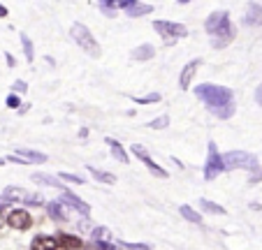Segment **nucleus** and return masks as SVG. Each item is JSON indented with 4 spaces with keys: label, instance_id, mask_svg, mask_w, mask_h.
I'll return each mask as SVG.
<instances>
[{
    "label": "nucleus",
    "instance_id": "obj_5",
    "mask_svg": "<svg viewBox=\"0 0 262 250\" xmlns=\"http://www.w3.org/2000/svg\"><path fill=\"white\" fill-rule=\"evenodd\" d=\"M154 30L160 35V37L167 42V44H174L177 39L188 37V26L177 24V21H165V19H156L154 21Z\"/></svg>",
    "mask_w": 262,
    "mask_h": 250
},
{
    "label": "nucleus",
    "instance_id": "obj_25",
    "mask_svg": "<svg viewBox=\"0 0 262 250\" xmlns=\"http://www.w3.org/2000/svg\"><path fill=\"white\" fill-rule=\"evenodd\" d=\"M179 213H181V216L186 218V220H188V222H195V225H202V220H204V218L200 216L198 211H195L193 206H188V204H183L181 209H179Z\"/></svg>",
    "mask_w": 262,
    "mask_h": 250
},
{
    "label": "nucleus",
    "instance_id": "obj_35",
    "mask_svg": "<svg viewBox=\"0 0 262 250\" xmlns=\"http://www.w3.org/2000/svg\"><path fill=\"white\" fill-rule=\"evenodd\" d=\"M7 162H14V165H30L28 160H24V157H19V155H10V157H5Z\"/></svg>",
    "mask_w": 262,
    "mask_h": 250
},
{
    "label": "nucleus",
    "instance_id": "obj_15",
    "mask_svg": "<svg viewBox=\"0 0 262 250\" xmlns=\"http://www.w3.org/2000/svg\"><path fill=\"white\" fill-rule=\"evenodd\" d=\"M234 37H237V28H234L232 24H230L225 30H221L218 35H213L211 47H213V49H225L228 44H232V39H234Z\"/></svg>",
    "mask_w": 262,
    "mask_h": 250
},
{
    "label": "nucleus",
    "instance_id": "obj_16",
    "mask_svg": "<svg viewBox=\"0 0 262 250\" xmlns=\"http://www.w3.org/2000/svg\"><path fill=\"white\" fill-rule=\"evenodd\" d=\"M47 213H49L51 220H70V206H65L60 199L49 201L47 204Z\"/></svg>",
    "mask_w": 262,
    "mask_h": 250
},
{
    "label": "nucleus",
    "instance_id": "obj_29",
    "mask_svg": "<svg viewBox=\"0 0 262 250\" xmlns=\"http://www.w3.org/2000/svg\"><path fill=\"white\" fill-rule=\"evenodd\" d=\"M58 178H60V181H68V183H77V186H84V183H86L79 174H70V172H60Z\"/></svg>",
    "mask_w": 262,
    "mask_h": 250
},
{
    "label": "nucleus",
    "instance_id": "obj_7",
    "mask_svg": "<svg viewBox=\"0 0 262 250\" xmlns=\"http://www.w3.org/2000/svg\"><path fill=\"white\" fill-rule=\"evenodd\" d=\"M130 153H133L135 157H139V162H144V167H146V169L154 174V176H158V178H167L169 176L167 169H163V167H160L158 162L151 157V153H148L146 148L142 146V144H133V146H130Z\"/></svg>",
    "mask_w": 262,
    "mask_h": 250
},
{
    "label": "nucleus",
    "instance_id": "obj_4",
    "mask_svg": "<svg viewBox=\"0 0 262 250\" xmlns=\"http://www.w3.org/2000/svg\"><path fill=\"white\" fill-rule=\"evenodd\" d=\"M3 199H5L7 204H16V201H19V204H28V206L45 204V197H42L40 192H30L21 186H7L5 190H3Z\"/></svg>",
    "mask_w": 262,
    "mask_h": 250
},
{
    "label": "nucleus",
    "instance_id": "obj_24",
    "mask_svg": "<svg viewBox=\"0 0 262 250\" xmlns=\"http://www.w3.org/2000/svg\"><path fill=\"white\" fill-rule=\"evenodd\" d=\"M19 39H21V47H24V56H26V60H28V63H33V60H35V44H33V39H30L26 33H21V35H19Z\"/></svg>",
    "mask_w": 262,
    "mask_h": 250
},
{
    "label": "nucleus",
    "instance_id": "obj_28",
    "mask_svg": "<svg viewBox=\"0 0 262 250\" xmlns=\"http://www.w3.org/2000/svg\"><path fill=\"white\" fill-rule=\"evenodd\" d=\"M167 125H169V116H167V113H163V116H158V118H154V121L146 123V128H151V130H165Z\"/></svg>",
    "mask_w": 262,
    "mask_h": 250
},
{
    "label": "nucleus",
    "instance_id": "obj_8",
    "mask_svg": "<svg viewBox=\"0 0 262 250\" xmlns=\"http://www.w3.org/2000/svg\"><path fill=\"white\" fill-rule=\"evenodd\" d=\"M116 10H123L130 19H139V16L154 14V5L142 3V0H116Z\"/></svg>",
    "mask_w": 262,
    "mask_h": 250
},
{
    "label": "nucleus",
    "instance_id": "obj_21",
    "mask_svg": "<svg viewBox=\"0 0 262 250\" xmlns=\"http://www.w3.org/2000/svg\"><path fill=\"white\" fill-rule=\"evenodd\" d=\"M14 155L24 157V160H28V162H47V160H49V155H47V153L33 151V148H16Z\"/></svg>",
    "mask_w": 262,
    "mask_h": 250
},
{
    "label": "nucleus",
    "instance_id": "obj_2",
    "mask_svg": "<svg viewBox=\"0 0 262 250\" xmlns=\"http://www.w3.org/2000/svg\"><path fill=\"white\" fill-rule=\"evenodd\" d=\"M70 35H72V39L77 42V47H79L81 51H86L91 58H100V44H98V39H95V35L89 30V26L77 21V24H72V28H70Z\"/></svg>",
    "mask_w": 262,
    "mask_h": 250
},
{
    "label": "nucleus",
    "instance_id": "obj_26",
    "mask_svg": "<svg viewBox=\"0 0 262 250\" xmlns=\"http://www.w3.org/2000/svg\"><path fill=\"white\" fill-rule=\"evenodd\" d=\"M200 209L207 213H213V216H223V213H225V206L216 204V201H211V199H200Z\"/></svg>",
    "mask_w": 262,
    "mask_h": 250
},
{
    "label": "nucleus",
    "instance_id": "obj_11",
    "mask_svg": "<svg viewBox=\"0 0 262 250\" xmlns=\"http://www.w3.org/2000/svg\"><path fill=\"white\" fill-rule=\"evenodd\" d=\"M60 201H63L65 206H70V209H74L77 213H81L84 218H89V216H91V206L86 204V201L81 199V197H77L74 192H70L68 188H65V190H60Z\"/></svg>",
    "mask_w": 262,
    "mask_h": 250
},
{
    "label": "nucleus",
    "instance_id": "obj_19",
    "mask_svg": "<svg viewBox=\"0 0 262 250\" xmlns=\"http://www.w3.org/2000/svg\"><path fill=\"white\" fill-rule=\"evenodd\" d=\"M30 178H33L35 183H40V186H49V188H56V190H65V186H63V183H60V181H58V178H56V176H51V174H45V172H35V174H33V176H30Z\"/></svg>",
    "mask_w": 262,
    "mask_h": 250
},
{
    "label": "nucleus",
    "instance_id": "obj_9",
    "mask_svg": "<svg viewBox=\"0 0 262 250\" xmlns=\"http://www.w3.org/2000/svg\"><path fill=\"white\" fill-rule=\"evenodd\" d=\"M230 24H232V21H230V12L218 10V12H211V14L207 16V21H204V30L213 37V35H218L221 30L228 28Z\"/></svg>",
    "mask_w": 262,
    "mask_h": 250
},
{
    "label": "nucleus",
    "instance_id": "obj_41",
    "mask_svg": "<svg viewBox=\"0 0 262 250\" xmlns=\"http://www.w3.org/2000/svg\"><path fill=\"white\" fill-rule=\"evenodd\" d=\"M5 204H7V201L3 199V197H0V209H5Z\"/></svg>",
    "mask_w": 262,
    "mask_h": 250
},
{
    "label": "nucleus",
    "instance_id": "obj_39",
    "mask_svg": "<svg viewBox=\"0 0 262 250\" xmlns=\"http://www.w3.org/2000/svg\"><path fill=\"white\" fill-rule=\"evenodd\" d=\"M3 222H5V216H3V209H0V230H3Z\"/></svg>",
    "mask_w": 262,
    "mask_h": 250
},
{
    "label": "nucleus",
    "instance_id": "obj_10",
    "mask_svg": "<svg viewBox=\"0 0 262 250\" xmlns=\"http://www.w3.org/2000/svg\"><path fill=\"white\" fill-rule=\"evenodd\" d=\"M5 222L12 227V230H19V232H26L33 227V216H30L26 209H14V211L7 213Z\"/></svg>",
    "mask_w": 262,
    "mask_h": 250
},
{
    "label": "nucleus",
    "instance_id": "obj_27",
    "mask_svg": "<svg viewBox=\"0 0 262 250\" xmlns=\"http://www.w3.org/2000/svg\"><path fill=\"white\" fill-rule=\"evenodd\" d=\"M98 7L104 16H116V0H98Z\"/></svg>",
    "mask_w": 262,
    "mask_h": 250
},
{
    "label": "nucleus",
    "instance_id": "obj_18",
    "mask_svg": "<svg viewBox=\"0 0 262 250\" xmlns=\"http://www.w3.org/2000/svg\"><path fill=\"white\" fill-rule=\"evenodd\" d=\"M156 56V47L154 44H139V47H135L133 51H130V58L133 60H137V63H146V60H151Z\"/></svg>",
    "mask_w": 262,
    "mask_h": 250
},
{
    "label": "nucleus",
    "instance_id": "obj_31",
    "mask_svg": "<svg viewBox=\"0 0 262 250\" xmlns=\"http://www.w3.org/2000/svg\"><path fill=\"white\" fill-rule=\"evenodd\" d=\"M119 245L123 250H154L151 245H146V243H128V241H121Z\"/></svg>",
    "mask_w": 262,
    "mask_h": 250
},
{
    "label": "nucleus",
    "instance_id": "obj_40",
    "mask_svg": "<svg viewBox=\"0 0 262 250\" xmlns=\"http://www.w3.org/2000/svg\"><path fill=\"white\" fill-rule=\"evenodd\" d=\"M177 3H179V5H188L190 0H177Z\"/></svg>",
    "mask_w": 262,
    "mask_h": 250
},
{
    "label": "nucleus",
    "instance_id": "obj_14",
    "mask_svg": "<svg viewBox=\"0 0 262 250\" xmlns=\"http://www.w3.org/2000/svg\"><path fill=\"white\" fill-rule=\"evenodd\" d=\"M244 26H262V5L260 3H248L246 12H244Z\"/></svg>",
    "mask_w": 262,
    "mask_h": 250
},
{
    "label": "nucleus",
    "instance_id": "obj_42",
    "mask_svg": "<svg viewBox=\"0 0 262 250\" xmlns=\"http://www.w3.org/2000/svg\"><path fill=\"white\" fill-rule=\"evenodd\" d=\"M3 165H7V160H5V157H0V167H3Z\"/></svg>",
    "mask_w": 262,
    "mask_h": 250
},
{
    "label": "nucleus",
    "instance_id": "obj_22",
    "mask_svg": "<svg viewBox=\"0 0 262 250\" xmlns=\"http://www.w3.org/2000/svg\"><path fill=\"white\" fill-rule=\"evenodd\" d=\"M91 236H93V243H112L114 241V234H112L109 227H95L91 232Z\"/></svg>",
    "mask_w": 262,
    "mask_h": 250
},
{
    "label": "nucleus",
    "instance_id": "obj_6",
    "mask_svg": "<svg viewBox=\"0 0 262 250\" xmlns=\"http://www.w3.org/2000/svg\"><path fill=\"white\" fill-rule=\"evenodd\" d=\"M225 172L223 169V157L218 153V146L213 142L207 144V162H204V181H213L221 174Z\"/></svg>",
    "mask_w": 262,
    "mask_h": 250
},
{
    "label": "nucleus",
    "instance_id": "obj_36",
    "mask_svg": "<svg viewBox=\"0 0 262 250\" xmlns=\"http://www.w3.org/2000/svg\"><path fill=\"white\" fill-rule=\"evenodd\" d=\"M255 102H257V107H262V83L255 88Z\"/></svg>",
    "mask_w": 262,
    "mask_h": 250
},
{
    "label": "nucleus",
    "instance_id": "obj_32",
    "mask_svg": "<svg viewBox=\"0 0 262 250\" xmlns=\"http://www.w3.org/2000/svg\"><path fill=\"white\" fill-rule=\"evenodd\" d=\"M5 104L10 109H19L21 107V98L16 93H10V95H7V100H5Z\"/></svg>",
    "mask_w": 262,
    "mask_h": 250
},
{
    "label": "nucleus",
    "instance_id": "obj_20",
    "mask_svg": "<svg viewBox=\"0 0 262 250\" xmlns=\"http://www.w3.org/2000/svg\"><path fill=\"white\" fill-rule=\"evenodd\" d=\"M86 169H89V174L95 178V181L104 183V186H114V183H116V176H114V174L104 172V169H98V167H93V165H86Z\"/></svg>",
    "mask_w": 262,
    "mask_h": 250
},
{
    "label": "nucleus",
    "instance_id": "obj_34",
    "mask_svg": "<svg viewBox=\"0 0 262 250\" xmlns=\"http://www.w3.org/2000/svg\"><path fill=\"white\" fill-rule=\"evenodd\" d=\"M260 181H262V165H257L251 172V176H248V183H260Z\"/></svg>",
    "mask_w": 262,
    "mask_h": 250
},
{
    "label": "nucleus",
    "instance_id": "obj_30",
    "mask_svg": "<svg viewBox=\"0 0 262 250\" xmlns=\"http://www.w3.org/2000/svg\"><path fill=\"white\" fill-rule=\"evenodd\" d=\"M135 104H156L160 102V93H151V95H144V98H133Z\"/></svg>",
    "mask_w": 262,
    "mask_h": 250
},
{
    "label": "nucleus",
    "instance_id": "obj_33",
    "mask_svg": "<svg viewBox=\"0 0 262 250\" xmlns=\"http://www.w3.org/2000/svg\"><path fill=\"white\" fill-rule=\"evenodd\" d=\"M12 90H14V93H21V95H24V93H28V83H26L24 79H19V81L12 83Z\"/></svg>",
    "mask_w": 262,
    "mask_h": 250
},
{
    "label": "nucleus",
    "instance_id": "obj_17",
    "mask_svg": "<svg viewBox=\"0 0 262 250\" xmlns=\"http://www.w3.org/2000/svg\"><path fill=\"white\" fill-rule=\"evenodd\" d=\"M58 248V241L51 234H37L30 241V250H56Z\"/></svg>",
    "mask_w": 262,
    "mask_h": 250
},
{
    "label": "nucleus",
    "instance_id": "obj_37",
    "mask_svg": "<svg viewBox=\"0 0 262 250\" xmlns=\"http://www.w3.org/2000/svg\"><path fill=\"white\" fill-rule=\"evenodd\" d=\"M5 60H7V65H10V67H14V65H16V58L12 54H5Z\"/></svg>",
    "mask_w": 262,
    "mask_h": 250
},
{
    "label": "nucleus",
    "instance_id": "obj_1",
    "mask_svg": "<svg viewBox=\"0 0 262 250\" xmlns=\"http://www.w3.org/2000/svg\"><path fill=\"white\" fill-rule=\"evenodd\" d=\"M193 93H195V98H198L200 102H202L204 107L213 113V116L221 118V121L232 118L234 111H237V104H234V93L230 88H225V86H218V83L204 81V83H200V86H195Z\"/></svg>",
    "mask_w": 262,
    "mask_h": 250
},
{
    "label": "nucleus",
    "instance_id": "obj_38",
    "mask_svg": "<svg viewBox=\"0 0 262 250\" xmlns=\"http://www.w3.org/2000/svg\"><path fill=\"white\" fill-rule=\"evenodd\" d=\"M7 14H10V10H7V7L5 5H0V19H5V16Z\"/></svg>",
    "mask_w": 262,
    "mask_h": 250
},
{
    "label": "nucleus",
    "instance_id": "obj_13",
    "mask_svg": "<svg viewBox=\"0 0 262 250\" xmlns=\"http://www.w3.org/2000/svg\"><path fill=\"white\" fill-rule=\"evenodd\" d=\"M104 144L109 146V153H112V157H114L116 162H121V165H128V162H130V155H128V151L123 148V144H121L119 139L107 137V139H104Z\"/></svg>",
    "mask_w": 262,
    "mask_h": 250
},
{
    "label": "nucleus",
    "instance_id": "obj_12",
    "mask_svg": "<svg viewBox=\"0 0 262 250\" xmlns=\"http://www.w3.org/2000/svg\"><path fill=\"white\" fill-rule=\"evenodd\" d=\"M202 65V58H193L186 67L181 70V74H179V88L181 90H188L190 88V83H193V77L195 72H198V67Z\"/></svg>",
    "mask_w": 262,
    "mask_h": 250
},
{
    "label": "nucleus",
    "instance_id": "obj_23",
    "mask_svg": "<svg viewBox=\"0 0 262 250\" xmlns=\"http://www.w3.org/2000/svg\"><path fill=\"white\" fill-rule=\"evenodd\" d=\"M56 241H58V248H70V250L81 248V239L74 234H58Z\"/></svg>",
    "mask_w": 262,
    "mask_h": 250
},
{
    "label": "nucleus",
    "instance_id": "obj_3",
    "mask_svg": "<svg viewBox=\"0 0 262 250\" xmlns=\"http://www.w3.org/2000/svg\"><path fill=\"white\" fill-rule=\"evenodd\" d=\"M223 169L225 172H237V169H246V172H253L260 162L253 153H246V151H228L223 153Z\"/></svg>",
    "mask_w": 262,
    "mask_h": 250
}]
</instances>
